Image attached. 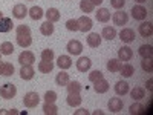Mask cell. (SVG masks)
Listing matches in <instances>:
<instances>
[{
	"instance_id": "1",
	"label": "cell",
	"mask_w": 153,
	"mask_h": 115,
	"mask_svg": "<svg viewBox=\"0 0 153 115\" xmlns=\"http://www.w3.org/2000/svg\"><path fill=\"white\" fill-rule=\"evenodd\" d=\"M38 103H40V95H38L37 92H28V94H25L23 97V105L32 109L35 106H38Z\"/></svg>"
},
{
	"instance_id": "2",
	"label": "cell",
	"mask_w": 153,
	"mask_h": 115,
	"mask_svg": "<svg viewBox=\"0 0 153 115\" xmlns=\"http://www.w3.org/2000/svg\"><path fill=\"white\" fill-rule=\"evenodd\" d=\"M16 94H17V87L14 84H11V83H6V84H3L2 87H0V97L5 98V100L14 98Z\"/></svg>"
},
{
	"instance_id": "3",
	"label": "cell",
	"mask_w": 153,
	"mask_h": 115,
	"mask_svg": "<svg viewBox=\"0 0 153 115\" xmlns=\"http://www.w3.org/2000/svg\"><path fill=\"white\" fill-rule=\"evenodd\" d=\"M76 23H78V31H81V32L91 31L92 26H94L92 19H91V17H87V16H81L78 20H76Z\"/></svg>"
},
{
	"instance_id": "4",
	"label": "cell",
	"mask_w": 153,
	"mask_h": 115,
	"mask_svg": "<svg viewBox=\"0 0 153 115\" xmlns=\"http://www.w3.org/2000/svg\"><path fill=\"white\" fill-rule=\"evenodd\" d=\"M132 17L135 19V20H146V17H147V9L143 6V5H136V6H133L132 8Z\"/></svg>"
},
{
	"instance_id": "5",
	"label": "cell",
	"mask_w": 153,
	"mask_h": 115,
	"mask_svg": "<svg viewBox=\"0 0 153 115\" xmlns=\"http://www.w3.org/2000/svg\"><path fill=\"white\" fill-rule=\"evenodd\" d=\"M66 49H68V52L72 54V55H80L81 51H83V45H81V42H78V40H71V42L68 43Z\"/></svg>"
},
{
	"instance_id": "6",
	"label": "cell",
	"mask_w": 153,
	"mask_h": 115,
	"mask_svg": "<svg viewBox=\"0 0 153 115\" xmlns=\"http://www.w3.org/2000/svg\"><path fill=\"white\" fill-rule=\"evenodd\" d=\"M35 61V55L31 52V51H23V52L19 55V63L23 66V65H34Z\"/></svg>"
},
{
	"instance_id": "7",
	"label": "cell",
	"mask_w": 153,
	"mask_h": 115,
	"mask_svg": "<svg viewBox=\"0 0 153 115\" xmlns=\"http://www.w3.org/2000/svg\"><path fill=\"white\" fill-rule=\"evenodd\" d=\"M28 8L25 6L23 3H17L14 8H12V16H14L16 19H19V20H22V19H25L28 16Z\"/></svg>"
},
{
	"instance_id": "8",
	"label": "cell",
	"mask_w": 153,
	"mask_h": 115,
	"mask_svg": "<svg viewBox=\"0 0 153 115\" xmlns=\"http://www.w3.org/2000/svg\"><path fill=\"white\" fill-rule=\"evenodd\" d=\"M113 23L118 25V26H123V25H127V20H129V16H127V12L118 9V12H115L113 17H112Z\"/></svg>"
},
{
	"instance_id": "9",
	"label": "cell",
	"mask_w": 153,
	"mask_h": 115,
	"mask_svg": "<svg viewBox=\"0 0 153 115\" xmlns=\"http://www.w3.org/2000/svg\"><path fill=\"white\" fill-rule=\"evenodd\" d=\"M133 57V51L129 46H123L121 49H118V60L121 61H130Z\"/></svg>"
},
{
	"instance_id": "10",
	"label": "cell",
	"mask_w": 153,
	"mask_h": 115,
	"mask_svg": "<svg viewBox=\"0 0 153 115\" xmlns=\"http://www.w3.org/2000/svg\"><path fill=\"white\" fill-rule=\"evenodd\" d=\"M120 38L124 43H132L135 40V31L132 28H123V31L120 32Z\"/></svg>"
},
{
	"instance_id": "11",
	"label": "cell",
	"mask_w": 153,
	"mask_h": 115,
	"mask_svg": "<svg viewBox=\"0 0 153 115\" xmlns=\"http://www.w3.org/2000/svg\"><path fill=\"white\" fill-rule=\"evenodd\" d=\"M34 74H35V71H34L32 65H23L22 69H20V77L23 80H32Z\"/></svg>"
},
{
	"instance_id": "12",
	"label": "cell",
	"mask_w": 153,
	"mask_h": 115,
	"mask_svg": "<svg viewBox=\"0 0 153 115\" xmlns=\"http://www.w3.org/2000/svg\"><path fill=\"white\" fill-rule=\"evenodd\" d=\"M109 111L113 112V114L123 111V100H121V98H117V97L110 98V100H109Z\"/></svg>"
},
{
	"instance_id": "13",
	"label": "cell",
	"mask_w": 153,
	"mask_h": 115,
	"mask_svg": "<svg viewBox=\"0 0 153 115\" xmlns=\"http://www.w3.org/2000/svg\"><path fill=\"white\" fill-rule=\"evenodd\" d=\"M139 34H141V37H152L153 34V25L150 22H143L141 25H139Z\"/></svg>"
},
{
	"instance_id": "14",
	"label": "cell",
	"mask_w": 153,
	"mask_h": 115,
	"mask_svg": "<svg viewBox=\"0 0 153 115\" xmlns=\"http://www.w3.org/2000/svg\"><path fill=\"white\" fill-rule=\"evenodd\" d=\"M91 66H92V61L89 60L87 57H80L78 61H76V69H78L80 72L89 71V69H91Z\"/></svg>"
},
{
	"instance_id": "15",
	"label": "cell",
	"mask_w": 153,
	"mask_h": 115,
	"mask_svg": "<svg viewBox=\"0 0 153 115\" xmlns=\"http://www.w3.org/2000/svg\"><path fill=\"white\" fill-rule=\"evenodd\" d=\"M57 65H58L60 69L66 71V69H69V68L72 66V60H71L69 55H60L58 60H57Z\"/></svg>"
},
{
	"instance_id": "16",
	"label": "cell",
	"mask_w": 153,
	"mask_h": 115,
	"mask_svg": "<svg viewBox=\"0 0 153 115\" xmlns=\"http://www.w3.org/2000/svg\"><path fill=\"white\" fill-rule=\"evenodd\" d=\"M97 20L101 23H107L110 20V11L107 8H100L97 12Z\"/></svg>"
},
{
	"instance_id": "17",
	"label": "cell",
	"mask_w": 153,
	"mask_h": 115,
	"mask_svg": "<svg viewBox=\"0 0 153 115\" xmlns=\"http://www.w3.org/2000/svg\"><path fill=\"white\" fill-rule=\"evenodd\" d=\"M117 37V29L113 26H104L103 32H101V38H106V40H113Z\"/></svg>"
},
{
	"instance_id": "18",
	"label": "cell",
	"mask_w": 153,
	"mask_h": 115,
	"mask_svg": "<svg viewBox=\"0 0 153 115\" xmlns=\"http://www.w3.org/2000/svg\"><path fill=\"white\" fill-rule=\"evenodd\" d=\"M87 45L91 46V48H98V46L101 45V35L97 34V32L89 34V37H87Z\"/></svg>"
},
{
	"instance_id": "19",
	"label": "cell",
	"mask_w": 153,
	"mask_h": 115,
	"mask_svg": "<svg viewBox=\"0 0 153 115\" xmlns=\"http://www.w3.org/2000/svg\"><path fill=\"white\" fill-rule=\"evenodd\" d=\"M45 16H46L48 22H52V23L60 20V12H58L57 8H49V9L45 12Z\"/></svg>"
},
{
	"instance_id": "20",
	"label": "cell",
	"mask_w": 153,
	"mask_h": 115,
	"mask_svg": "<svg viewBox=\"0 0 153 115\" xmlns=\"http://www.w3.org/2000/svg\"><path fill=\"white\" fill-rule=\"evenodd\" d=\"M95 91L98 92V94H104V92H107L109 91V81L107 80H104V78H101V80H98V81H95Z\"/></svg>"
},
{
	"instance_id": "21",
	"label": "cell",
	"mask_w": 153,
	"mask_h": 115,
	"mask_svg": "<svg viewBox=\"0 0 153 115\" xmlns=\"http://www.w3.org/2000/svg\"><path fill=\"white\" fill-rule=\"evenodd\" d=\"M66 101H68V105H69L71 108H76V106H80V105H81L83 98L80 97V94H69Z\"/></svg>"
},
{
	"instance_id": "22",
	"label": "cell",
	"mask_w": 153,
	"mask_h": 115,
	"mask_svg": "<svg viewBox=\"0 0 153 115\" xmlns=\"http://www.w3.org/2000/svg\"><path fill=\"white\" fill-rule=\"evenodd\" d=\"M12 29V20L9 17H2L0 19V32H9Z\"/></svg>"
},
{
	"instance_id": "23",
	"label": "cell",
	"mask_w": 153,
	"mask_h": 115,
	"mask_svg": "<svg viewBox=\"0 0 153 115\" xmlns=\"http://www.w3.org/2000/svg\"><path fill=\"white\" fill-rule=\"evenodd\" d=\"M138 52H139V55H141L143 58H152L153 48L150 45H141V46H139V49H138Z\"/></svg>"
},
{
	"instance_id": "24",
	"label": "cell",
	"mask_w": 153,
	"mask_h": 115,
	"mask_svg": "<svg viewBox=\"0 0 153 115\" xmlns=\"http://www.w3.org/2000/svg\"><path fill=\"white\" fill-rule=\"evenodd\" d=\"M28 14H29V17H31L32 20H40V19L45 16V12H43V9H42L40 6H32V8L28 11Z\"/></svg>"
},
{
	"instance_id": "25",
	"label": "cell",
	"mask_w": 153,
	"mask_h": 115,
	"mask_svg": "<svg viewBox=\"0 0 153 115\" xmlns=\"http://www.w3.org/2000/svg\"><path fill=\"white\" fill-rule=\"evenodd\" d=\"M115 92H117L118 95L129 94V83L127 81H118L117 84H115Z\"/></svg>"
},
{
	"instance_id": "26",
	"label": "cell",
	"mask_w": 153,
	"mask_h": 115,
	"mask_svg": "<svg viewBox=\"0 0 153 115\" xmlns=\"http://www.w3.org/2000/svg\"><path fill=\"white\" fill-rule=\"evenodd\" d=\"M69 81H71V80H69V74L65 72V71H61V72L57 74V77H55V83H57L58 86H66Z\"/></svg>"
},
{
	"instance_id": "27",
	"label": "cell",
	"mask_w": 153,
	"mask_h": 115,
	"mask_svg": "<svg viewBox=\"0 0 153 115\" xmlns=\"http://www.w3.org/2000/svg\"><path fill=\"white\" fill-rule=\"evenodd\" d=\"M12 52H14V45L11 42H3L0 45V54L2 55H11Z\"/></svg>"
},
{
	"instance_id": "28",
	"label": "cell",
	"mask_w": 153,
	"mask_h": 115,
	"mask_svg": "<svg viewBox=\"0 0 153 115\" xmlns=\"http://www.w3.org/2000/svg\"><path fill=\"white\" fill-rule=\"evenodd\" d=\"M121 75L126 77V78H129V77H132L135 74V68L130 65V63H126V65H121V69H120Z\"/></svg>"
},
{
	"instance_id": "29",
	"label": "cell",
	"mask_w": 153,
	"mask_h": 115,
	"mask_svg": "<svg viewBox=\"0 0 153 115\" xmlns=\"http://www.w3.org/2000/svg\"><path fill=\"white\" fill-rule=\"evenodd\" d=\"M107 69H109L110 72H120V69H121V60H118V58H110V60L107 61Z\"/></svg>"
},
{
	"instance_id": "30",
	"label": "cell",
	"mask_w": 153,
	"mask_h": 115,
	"mask_svg": "<svg viewBox=\"0 0 153 115\" xmlns=\"http://www.w3.org/2000/svg\"><path fill=\"white\" fill-rule=\"evenodd\" d=\"M52 69H54V63H52V61H45V60H42L40 63H38V71L43 72V74H49Z\"/></svg>"
},
{
	"instance_id": "31",
	"label": "cell",
	"mask_w": 153,
	"mask_h": 115,
	"mask_svg": "<svg viewBox=\"0 0 153 115\" xmlns=\"http://www.w3.org/2000/svg\"><path fill=\"white\" fill-rule=\"evenodd\" d=\"M43 112H45L46 115H57V114H58V108L55 106V103H46V101H45Z\"/></svg>"
},
{
	"instance_id": "32",
	"label": "cell",
	"mask_w": 153,
	"mask_h": 115,
	"mask_svg": "<svg viewBox=\"0 0 153 115\" xmlns=\"http://www.w3.org/2000/svg\"><path fill=\"white\" fill-rule=\"evenodd\" d=\"M40 32L43 35H52L54 34V25H52V22H45L40 26Z\"/></svg>"
},
{
	"instance_id": "33",
	"label": "cell",
	"mask_w": 153,
	"mask_h": 115,
	"mask_svg": "<svg viewBox=\"0 0 153 115\" xmlns=\"http://www.w3.org/2000/svg\"><path fill=\"white\" fill-rule=\"evenodd\" d=\"M17 43L22 48H28L32 45V38H31V35H17Z\"/></svg>"
},
{
	"instance_id": "34",
	"label": "cell",
	"mask_w": 153,
	"mask_h": 115,
	"mask_svg": "<svg viewBox=\"0 0 153 115\" xmlns=\"http://www.w3.org/2000/svg\"><path fill=\"white\" fill-rule=\"evenodd\" d=\"M66 87H68V92L69 94H80L81 92V84L78 81H69L66 84Z\"/></svg>"
},
{
	"instance_id": "35",
	"label": "cell",
	"mask_w": 153,
	"mask_h": 115,
	"mask_svg": "<svg viewBox=\"0 0 153 115\" xmlns=\"http://www.w3.org/2000/svg\"><path fill=\"white\" fill-rule=\"evenodd\" d=\"M80 9L87 14V12H94L95 6H94V3L91 2V0H81L80 2Z\"/></svg>"
},
{
	"instance_id": "36",
	"label": "cell",
	"mask_w": 153,
	"mask_h": 115,
	"mask_svg": "<svg viewBox=\"0 0 153 115\" xmlns=\"http://www.w3.org/2000/svg\"><path fill=\"white\" fill-rule=\"evenodd\" d=\"M130 95H132V98H133V100L139 101L141 98H144V95H146V91H144L143 87H133L132 91H130Z\"/></svg>"
},
{
	"instance_id": "37",
	"label": "cell",
	"mask_w": 153,
	"mask_h": 115,
	"mask_svg": "<svg viewBox=\"0 0 153 115\" xmlns=\"http://www.w3.org/2000/svg\"><path fill=\"white\" fill-rule=\"evenodd\" d=\"M130 114H133V115H141V114H147V112H146V108H144L141 103H133V105L130 106Z\"/></svg>"
},
{
	"instance_id": "38",
	"label": "cell",
	"mask_w": 153,
	"mask_h": 115,
	"mask_svg": "<svg viewBox=\"0 0 153 115\" xmlns=\"http://www.w3.org/2000/svg\"><path fill=\"white\" fill-rule=\"evenodd\" d=\"M141 68H143V71H146V72H152V71H153V61H152V58H143Z\"/></svg>"
},
{
	"instance_id": "39",
	"label": "cell",
	"mask_w": 153,
	"mask_h": 115,
	"mask_svg": "<svg viewBox=\"0 0 153 115\" xmlns=\"http://www.w3.org/2000/svg\"><path fill=\"white\" fill-rule=\"evenodd\" d=\"M57 98H58V95H57L55 91H48L45 94V101H46V103H55Z\"/></svg>"
},
{
	"instance_id": "40",
	"label": "cell",
	"mask_w": 153,
	"mask_h": 115,
	"mask_svg": "<svg viewBox=\"0 0 153 115\" xmlns=\"http://www.w3.org/2000/svg\"><path fill=\"white\" fill-rule=\"evenodd\" d=\"M42 60H45V61H52V60H54V51H52V49H43V51H42Z\"/></svg>"
},
{
	"instance_id": "41",
	"label": "cell",
	"mask_w": 153,
	"mask_h": 115,
	"mask_svg": "<svg viewBox=\"0 0 153 115\" xmlns=\"http://www.w3.org/2000/svg\"><path fill=\"white\" fill-rule=\"evenodd\" d=\"M12 74H14V66H12L11 63H3L2 75H5V77H11Z\"/></svg>"
},
{
	"instance_id": "42",
	"label": "cell",
	"mask_w": 153,
	"mask_h": 115,
	"mask_svg": "<svg viewBox=\"0 0 153 115\" xmlns=\"http://www.w3.org/2000/svg\"><path fill=\"white\" fill-rule=\"evenodd\" d=\"M101 78H104V77H103V72H101V71H92L91 74H89V80H91L92 83H95V81H98V80H101Z\"/></svg>"
},
{
	"instance_id": "43",
	"label": "cell",
	"mask_w": 153,
	"mask_h": 115,
	"mask_svg": "<svg viewBox=\"0 0 153 115\" xmlns=\"http://www.w3.org/2000/svg\"><path fill=\"white\" fill-rule=\"evenodd\" d=\"M17 35H31V29L28 25H19L17 26Z\"/></svg>"
},
{
	"instance_id": "44",
	"label": "cell",
	"mask_w": 153,
	"mask_h": 115,
	"mask_svg": "<svg viewBox=\"0 0 153 115\" xmlns=\"http://www.w3.org/2000/svg\"><path fill=\"white\" fill-rule=\"evenodd\" d=\"M66 28H68L69 31H78V23H76V20L71 19V20L66 22Z\"/></svg>"
},
{
	"instance_id": "45",
	"label": "cell",
	"mask_w": 153,
	"mask_h": 115,
	"mask_svg": "<svg viewBox=\"0 0 153 115\" xmlns=\"http://www.w3.org/2000/svg\"><path fill=\"white\" fill-rule=\"evenodd\" d=\"M110 5H112L115 9H121V8H124V5H126V0H110Z\"/></svg>"
},
{
	"instance_id": "46",
	"label": "cell",
	"mask_w": 153,
	"mask_h": 115,
	"mask_svg": "<svg viewBox=\"0 0 153 115\" xmlns=\"http://www.w3.org/2000/svg\"><path fill=\"white\" fill-rule=\"evenodd\" d=\"M75 115H87L89 112L86 111V109H80V111H76V112H74Z\"/></svg>"
},
{
	"instance_id": "47",
	"label": "cell",
	"mask_w": 153,
	"mask_h": 115,
	"mask_svg": "<svg viewBox=\"0 0 153 115\" xmlns=\"http://www.w3.org/2000/svg\"><path fill=\"white\" fill-rule=\"evenodd\" d=\"M91 2H92V3H94V6H97V5H98V6H100V5H101V3H103V0H91Z\"/></svg>"
},
{
	"instance_id": "48",
	"label": "cell",
	"mask_w": 153,
	"mask_h": 115,
	"mask_svg": "<svg viewBox=\"0 0 153 115\" xmlns=\"http://www.w3.org/2000/svg\"><path fill=\"white\" fill-rule=\"evenodd\" d=\"M12 114L17 115V114H19V111H17V109H11V111H9V115H12Z\"/></svg>"
},
{
	"instance_id": "49",
	"label": "cell",
	"mask_w": 153,
	"mask_h": 115,
	"mask_svg": "<svg viewBox=\"0 0 153 115\" xmlns=\"http://www.w3.org/2000/svg\"><path fill=\"white\" fill-rule=\"evenodd\" d=\"M152 83H153V80H149V81H147V84H146L147 89H152Z\"/></svg>"
},
{
	"instance_id": "50",
	"label": "cell",
	"mask_w": 153,
	"mask_h": 115,
	"mask_svg": "<svg viewBox=\"0 0 153 115\" xmlns=\"http://www.w3.org/2000/svg\"><path fill=\"white\" fill-rule=\"evenodd\" d=\"M5 114H9V111H5V109H0V115H5Z\"/></svg>"
},
{
	"instance_id": "51",
	"label": "cell",
	"mask_w": 153,
	"mask_h": 115,
	"mask_svg": "<svg viewBox=\"0 0 153 115\" xmlns=\"http://www.w3.org/2000/svg\"><path fill=\"white\" fill-rule=\"evenodd\" d=\"M2 69H3V63H0V75H2Z\"/></svg>"
},
{
	"instance_id": "52",
	"label": "cell",
	"mask_w": 153,
	"mask_h": 115,
	"mask_svg": "<svg viewBox=\"0 0 153 115\" xmlns=\"http://www.w3.org/2000/svg\"><path fill=\"white\" fill-rule=\"evenodd\" d=\"M135 2H138V3H144V2H147V0H135Z\"/></svg>"
},
{
	"instance_id": "53",
	"label": "cell",
	"mask_w": 153,
	"mask_h": 115,
	"mask_svg": "<svg viewBox=\"0 0 153 115\" xmlns=\"http://www.w3.org/2000/svg\"><path fill=\"white\" fill-rule=\"evenodd\" d=\"M2 17H3V14H2V12H0V19H2Z\"/></svg>"
},
{
	"instance_id": "54",
	"label": "cell",
	"mask_w": 153,
	"mask_h": 115,
	"mask_svg": "<svg viewBox=\"0 0 153 115\" xmlns=\"http://www.w3.org/2000/svg\"><path fill=\"white\" fill-rule=\"evenodd\" d=\"M0 55H2V54H0Z\"/></svg>"
}]
</instances>
